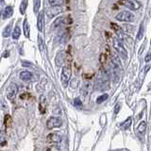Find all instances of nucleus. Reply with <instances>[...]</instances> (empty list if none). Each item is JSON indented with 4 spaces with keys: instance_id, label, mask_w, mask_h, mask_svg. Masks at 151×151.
Returning <instances> with one entry per match:
<instances>
[{
    "instance_id": "f257e3e1",
    "label": "nucleus",
    "mask_w": 151,
    "mask_h": 151,
    "mask_svg": "<svg viewBox=\"0 0 151 151\" xmlns=\"http://www.w3.org/2000/svg\"><path fill=\"white\" fill-rule=\"evenodd\" d=\"M112 45H113V48L114 50L119 54L123 59H127V52L126 50V48L123 45L122 42L118 39V38H113L112 40Z\"/></svg>"
},
{
    "instance_id": "f03ea898",
    "label": "nucleus",
    "mask_w": 151,
    "mask_h": 151,
    "mask_svg": "<svg viewBox=\"0 0 151 151\" xmlns=\"http://www.w3.org/2000/svg\"><path fill=\"white\" fill-rule=\"evenodd\" d=\"M72 76V70L68 66H63V70H61V75H60V81L63 82V85L64 87L67 86L69 80Z\"/></svg>"
},
{
    "instance_id": "7ed1b4c3",
    "label": "nucleus",
    "mask_w": 151,
    "mask_h": 151,
    "mask_svg": "<svg viewBox=\"0 0 151 151\" xmlns=\"http://www.w3.org/2000/svg\"><path fill=\"white\" fill-rule=\"evenodd\" d=\"M115 19L120 22H133L134 21V14L130 12H121L115 16Z\"/></svg>"
},
{
    "instance_id": "20e7f679",
    "label": "nucleus",
    "mask_w": 151,
    "mask_h": 151,
    "mask_svg": "<svg viewBox=\"0 0 151 151\" xmlns=\"http://www.w3.org/2000/svg\"><path fill=\"white\" fill-rule=\"evenodd\" d=\"M18 93V86L15 83H11L8 86L7 88V91H6V96L7 98L9 99V101H12L14 98L16 97V94Z\"/></svg>"
},
{
    "instance_id": "39448f33",
    "label": "nucleus",
    "mask_w": 151,
    "mask_h": 151,
    "mask_svg": "<svg viewBox=\"0 0 151 151\" xmlns=\"http://www.w3.org/2000/svg\"><path fill=\"white\" fill-rule=\"evenodd\" d=\"M61 125H63V120L60 117H56V116L50 117L46 123V127L48 129H55V127H60Z\"/></svg>"
},
{
    "instance_id": "423d86ee",
    "label": "nucleus",
    "mask_w": 151,
    "mask_h": 151,
    "mask_svg": "<svg viewBox=\"0 0 151 151\" xmlns=\"http://www.w3.org/2000/svg\"><path fill=\"white\" fill-rule=\"evenodd\" d=\"M97 85H98V89L99 91H105L107 88H109V80L108 77L106 74H101L100 77H98L97 78Z\"/></svg>"
},
{
    "instance_id": "0eeeda50",
    "label": "nucleus",
    "mask_w": 151,
    "mask_h": 151,
    "mask_svg": "<svg viewBox=\"0 0 151 151\" xmlns=\"http://www.w3.org/2000/svg\"><path fill=\"white\" fill-rule=\"evenodd\" d=\"M61 141H63V136L58 133H50L46 137V142L51 145L60 144V143H61Z\"/></svg>"
},
{
    "instance_id": "6e6552de",
    "label": "nucleus",
    "mask_w": 151,
    "mask_h": 151,
    "mask_svg": "<svg viewBox=\"0 0 151 151\" xmlns=\"http://www.w3.org/2000/svg\"><path fill=\"white\" fill-rule=\"evenodd\" d=\"M120 4L125 5L127 8H129L131 11H137L140 8V3L135 0H129V1H123L120 2Z\"/></svg>"
},
{
    "instance_id": "1a4fd4ad",
    "label": "nucleus",
    "mask_w": 151,
    "mask_h": 151,
    "mask_svg": "<svg viewBox=\"0 0 151 151\" xmlns=\"http://www.w3.org/2000/svg\"><path fill=\"white\" fill-rule=\"evenodd\" d=\"M44 24H45V13L44 12H39L37 17V28L40 32L44 31Z\"/></svg>"
},
{
    "instance_id": "9d476101",
    "label": "nucleus",
    "mask_w": 151,
    "mask_h": 151,
    "mask_svg": "<svg viewBox=\"0 0 151 151\" xmlns=\"http://www.w3.org/2000/svg\"><path fill=\"white\" fill-rule=\"evenodd\" d=\"M65 60V53L64 51H60L56 56V60H55V63L58 67H60L61 65L63 64Z\"/></svg>"
},
{
    "instance_id": "9b49d317",
    "label": "nucleus",
    "mask_w": 151,
    "mask_h": 151,
    "mask_svg": "<svg viewBox=\"0 0 151 151\" xmlns=\"http://www.w3.org/2000/svg\"><path fill=\"white\" fill-rule=\"evenodd\" d=\"M111 28L113 30L115 31V33H116V35L119 37V38H122V39H124V33H123V29H122V27H119L117 25V24H114V23H111Z\"/></svg>"
},
{
    "instance_id": "f8f14e48",
    "label": "nucleus",
    "mask_w": 151,
    "mask_h": 151,
    "mask_svg": "<svg viewBox=\"0 0 151 151\" xmlns=\"http://www.w3.org/2000/svg\"><path fill=\"white\" fill-rule=\"evenodd\" d=\"M90 90H91V83L87 81L83 84V86L81 87V89H80V93H81V96H83L85 97L88 94V93L90 92Z\"/></svg>"
},
{
    "instance_id": "ddd939ff",
    "label": "nucleus",
    "mask_w": 151,
    "mask_h": 151,
    "mask_svg": "<svg viewBox=\"0 0 151 151\" xmlns=\"http://www.w3.org/2000/svg\"><path fill=\"white\" fill-rule=\"evenodd\" d=\"M23 29H24V34L27 38H29L30 36V27H29V24L27 22V19H25L23 22Z\"/></svg>"
},
{
    "instance_id": "4468645a",
    "label": "nucleus",
    "mask_w": 151,
    "mask_h": 151,
    "mask_svg": "<svg viewBox=\"0 0 151 151\" xmlns=\"http://www.w3.org/2000/svg\"><path fill=\"white\" fill-rule=\"evenodd\" d=\"M13 14V8L12 6H7L4 9V13H3V18L4 19H8L11 18Z\"/></svg>"
},
{
    "instance_id": "2eb2a0df",
    "label": "nucleus",
    "mask_w": 151,
    "mask_h": 151,
    "mask_svg": "<svg viewBox=\"0 0 151 151\" xmlns=\"http://www.w3.org/2000/svg\"><path fill=\"white\" fill-rule=\"evenodd\" d=\"M19 77H20V78L22 80H24V81H28V80L31 79L32 74L29 72V71H22L20 75H19Z\"/></svg>"
},
{
    "instance_id": "dca6fc26",
    "label": "nucleus",
    "mask_w": 151,
    "mask_h": 151,
    "mask_svg": "<svg viewBox=\"0 0 151 151\" xmlns=\"http://www.w3.org/2000/svg\"><path fill=\"white\" fill-rule=\"evenodd\" d=\"M146 126H147V125H146V122L145 121H142L139 124L138 127H137V131H138V133H140L141 135L145 134V130H146Z\"/></svg>"
},
{
    "instance_id": "f3484780",
    "label": "nucleus",
    "mask_w": 151,
    "mask_h": 151,
    "mask_svg": "<svg viewBox=\"0 0 151 151\" xmlns=\"http://www.w3.org/2000/svg\"><path fill=\"white\" fill-rule=\"evenodd\" d=\"M12 22H11L9 25L5 27V29L3 30V37L4 38H8L12 33Z\"/></svg>"
},
{
    "instance_id": "a211bd4d",
    "label": "nucleus",
    "mask_w": 151,
    "mask_h": 151,
    "mask_svg": "<svg viewBox=\"0 0 151 151\" xmlns=\"http://www.w3.org/2000/svg\"><path fill=\"white\" fill-rule=\"evenodd\" d=\"M131 124H132V117H129L125 122H123L121 124V129L126 130L127 129H129V127L131 126Z\"/></svg>"
},
{
    "instance_id": "6ab92c4d",
    "label": "nucleus",
    "mask_w": 151,
    "mask_h": 151,
    "mask_svg": "<svg viewBox=\"0 0 151 151\" xmlns=\"http://www.w3.org/2000/svg\"><path fill=\"white\" fill-rule=\"evenodd\" d=\"M144 34H145V25H144V23H142L139 27V31L137 33V40L140 41L143 39Z\"/></svg>"
},
{
    "instance_id": "aec40b11",
    "label": "nucleus",
    "mask_w": 151,
    "mask_h": 151,
    "mask_svg": "<svg viewBox=\"0 0 151 151\" xmlns=\"http://www.w3.org/2000/svg\"><path fill=\"white\" fill-rule=\"evenodd\" d=\"M21 35V28L19 27L18 26H16L14 27L13 29V32H12V39L13 40H18L19 37Z\"/></svg>"
},
{
    "instance_id": "412c9836",
    "label": "nucleus",
    "mask_w": 151,
    "mask_h": 151,
    "mask_svg": "<svg viewBox=\"0 0 151 151\" xmlns=\"http://www.w3.org/2000/svg\"><path fill=\"white\" fill-rule=\"evenodd\" d=\"M33 11H34L35 13H39V9H40V6H41V1L40 0H35V1H33Z\"/></svg>"
},
{
    "instance_id": "4be33fe9",
    "label": "nucleus",
    "mask_w": 151,
    "mask_h": 151,
    "mask_svg": "<svg viewBox=\"0 0 151 151\" xmlns=\"http://www.w3.org/2000/svg\"><path fill=\"white\" fill-rule=\"evenodd\" d=\"M39 109H40V111H41L42 113H45V112L46 106H45V98H44V96H42V98H41V103H40Z\"/></svg>"
},
{
    "instance_id": "5701e85b",
    "label": "nucleus",
    "mask_w": 151,
    "mask_h": 151,
    "mask_svg": "<svg viewBox=\"0 0 151 151\" xmlns=\"http://www.w3.org/2000/svg\"><path fill=\"white\" fill-rule=\"evenodd\" d=\"M27 4H28L27 1H22L21 2V5H20V12H21V14H25L27 7Z\"/></svg>"
},
{
    "instance_id": "b1692460",
    "label": "nucleus",
    "mask_w": 151,
    "mask_h": 151,
    "mask_svg": "<svg viewBox=\"0 0 151 151\" xmlns=\"http://www.w3.org/2000/svg\"><path fill=\"white\" fill-rule=\"evenodd\" d=\"M108 97H109L108 93H104V94H102V96H99V97L96 99V103H97V104H101V103H103L105 100H107Z\"/></svg>"
},
{
    "instance_id": "393cba45",
    "label": "nucleus",
    "mask_w": 151,
    "mask_h": 151,
    "mask_svg": "<svg viewBox=\"0 0 151 151\" xmlns=\"http://www.w3.org/2000/svg\"><path fill=\"white\" fill-rule=\"evenodd\" d=\"M48 3L51 5V7H60V5L63 3V1H60V0H50Z\"/></svg>"
},
{
    "instance_id": "a878e982",
    "label": "nucleus",
    "mask_w": 151,
    "mask_h": 151,
    "mask_svg": "<svg viewBox=\"0 0 151 151\" xmlns=\"http://www.w3.org/2000/svg\"><path fill=\"white\" fill-rule=\"evenodd\" d=\"M38 45H39V49L41 51H44V48H45V42H44V40H42V36L38 37Z\"/></svg>"
},
{
    "instance_id": "bb28decb",
    "label": "nucleus",
    "mask_w": 151,
    "mask_h": 151,
    "mask_svg": "<svg viewBox=\"0 0 151 151\" xmlns=\"http://www.w3.org/2000/svg\"><path fill=\"white\" fill-rule=\"evenodd\" d=\"M4 123H5V126H6V127H11V125H12V117H11V115L7 114L6 116H5V121H4Z\"/></svg>"
},
{
    "instance_id": "cd10ccee",
    "label": "nucleus",
    "mask_w": 151,
    "mask_h": 151,
    "mask_svg": "<svg viewBox=\"0 0 151 151\" xmlns=\"http://www.w3.org/2000/svg\"><path fill=\"white\" fill-rule=\"evenodd\" d=\"M74 105L75 107H77V108H82V101H81V99H80L79 97H77V98H75V100H74Z\"/></svg>"
},
{
    "instance_id": "c85d7f7f",
    "label": "nucleus",
    "mask_w": 151,
    "mask_h": 151,
    "mask_svg": "<svg viewBox=\"0 0 151 151\" xmlns=\"http://www.w3.org/2000/svg\"><path fill=\"white\" fill-rule=\"evenodd\" d=\"M78 82H79V80L77 79V78H74L72 81L70 82V86L71 88H73V89H76L78 86Z\"/></svg>"
},
{
    "instance_id": "c756f323",
    "label": "nucleus",
    "mask_w": 151,
    "mask_h": 151,
    "mask_svg": "<svg viewBox=\"0 0 151 151\" xmlns=\"http://www.w3.org/2000/svg\"><path fill=\"white\" fill-rule=\"evenodd\" d=\"M120 109H121V104L120 103H117L115 107H114V115L118 114V112L120 111Z\"/></svg>"
},
{
    "instance_id": "7c9ffc66",
    "label": "nucleus",
    "mask_w": 151,
    "mask_h": 151,
    "mask_svg": "<svg viewBox=\"0 0 151 151\" xmlns=\"http://www.w3.org/2000/svg\"><path fill=\"white\" fill-rule=\"evenodd\" d=\"M106 60H107V55L106 54H101V56H100V61H101V63L102 64H104L106 63Z\"/></svg>"
},
{
    "instance_id": "2f4dec72",
    "label": "nucleus",
    "mask_w": 151,
    "mask_h": 151,
    "mask_svg": "<svg viewBox=\"0 0 151 151\" xmlns=\"http://www.w3.org/2000/svg\"><path fill=\"white\" fill-rule=\"evenodd\" d=\"M3 143H6V138H5V135L2 132H0V145Z\"/></svg>"
},
{
    "instance_id": "473e14b6",
    "label": "nucleus",
    "mask_w": 151,
    "mask_h": 151,
    "mask_svg": "<svg viewBox=\"0 0 151 151\" xmlns=\"http://www.w3.org/2000/svg\"><path fill=\"white\" fill-rule=\"evenodd\" d=\"M28 97H30V94H29V93H23V94H21V96H20V98H21V99H27V98H28Z\"/></svg>"
},
{
    "instance_id": "72a5a7b5",
    "label": "nucleus",
    "mask_w": 151,
    "mask_h": 151,
    "mask_svg": "<svg viewBox=\"0 0 151 151\" xmlns=\"http://www.w3.org/2000/svg\"><path fill=\"white\" fill-rule=\"evenodd\" d=\"M47 151H58V147H56V146H50V147L47 148Z\"/></svg>"
},
{
    "instance_id": "f704fd0d",
    "label": "nucleus",
    "mask_w": 151,
    "mask_h": 151,
    "mask_svg": "<svg viewBox=\"0 0 151 151\" xmlns=\"http://www.w3.org/2000/svg\"><path fill=\"white\" fill-rule=\"evenodd\" d=\"M4 4H5V2L3 1H1V0H0V14L2 13V9H3V6H4Z\"/></svg>"
},
{
    "instance_id": "c9c22d12",
    "label": "nucleus",
    "mask_w": 151,
    "mask_h": 151,
    "mask_svg": "<svg viewBox=\"0 0 151 151\" xmlns=\"http://www.w3.org/2000/svg\"><path fill=\"white\" fill-rule=\"evenodd\" d=\"M145 60L146 61V63H148V61L150 60V53H147V55L145 56Z\"/></svg>"
}]
</instances>
